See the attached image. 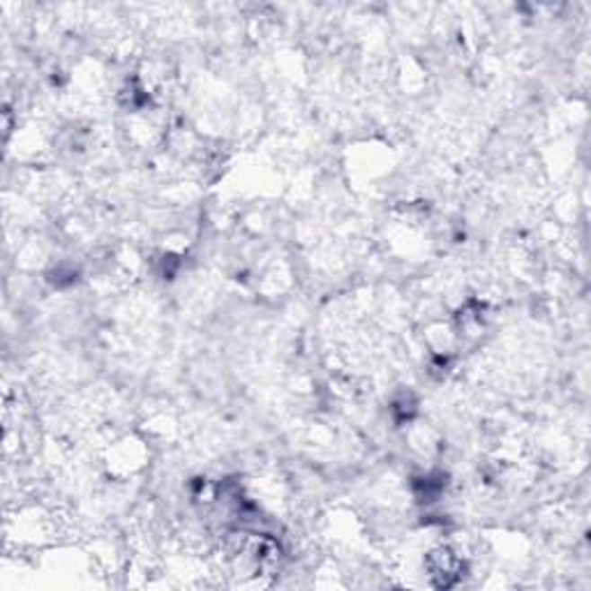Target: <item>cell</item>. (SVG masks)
Masks as SVG:
<instances>
[{
  "label": "cell",
  "mask_w": 591,
  "mask_h": 591,
  "mask_svg": "<svg viewBox=\"0 0 591 591\" xmlns=\"http://www.w3.org/2000/svg\"><path fill=\"white\" fill-rule=\"evenodd\" d=\"M428 570H430L432 580L439 587H451L455 585L457 578H460V570H463V561L457 560L451 550H435L428 557Z\"/></svg>",
  "instance_id": "6da1fadb"
}]
</instances>
